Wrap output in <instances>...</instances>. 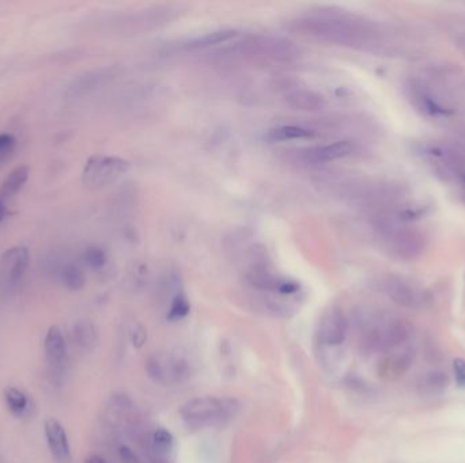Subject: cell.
Here are the masks:
<instances>
[{
  "label": "cell",
  "instance_id": "3957f363",
  "mask_svg": "<svg viewBox=\"0 0 465 463\" xmlns=\"http://www.w3.org/2000/svg\"><path fill=\"white\" fill-rule=\"evenodd\" d=\"M234 53L242 58H257L287 64L299 56V49L289 39L275 36H251L232 45Z\"/></svg>",
  "mask_w": 465,
  "mask_h": 463
},
{
  "label": "cell",
  "instance_id": "7402d4cb",
  "mask_svg": "<svg viewBox=\"0 0 465 463\" xmlns=\"http://www.w3.org/2000/svg\"><path fill=\"white\" fill-rule=\"evenodd\" d=\"M453 374L457 386L465 388V360L464 359H454L453 360Z\"/></svg>",
  "mask_w": 465,
  "mask_h": 463
},
{
  "label": "cell",
  "instance_id": "ffe728a7",
  "mask_svg": "<svg viewBox=\"0 0 465 463\" xmlns=\"http://www.w3.org/2000/svg\"><path fill=\"white\" fill-rule=\"evenodd\" d=\"M83 257H85L86 264L90 268H93V269L102 268L105 265V262H106L105 253L101 250V249H98V248H90V249H87V250L85 251V255Z\"/></svg>",
  "mask_w": 465,
  "mask_h": 463
},
{
  "label": "cell",
  "instance_id": "52a82bcc",
  "mask_svg": "<svg viewBox=\"0 0 465 463\" xmlns=\"http://www.w3.org/2000/svg\"><path fill=\"white\" fill-rule=\"evenodd\" d=\"M347 324L340 310L330 309L323 314L316 330V343L321 348L337 347L345 343Z\"/></svg>",
  "mask_w": 465,
  "mask_h": 463
},
{
  "label": "cell",
  "instance_id": "6da1fadb",
  "mask_svg": "<svg viewBox=\"0 0 465 463\" xmlns=\"http://www.w3.org/2000/svg\"><path fill=\"white\" fill-rule=\"evenodd\" d=\"M292 23L302 34L339 45H361L368 37V32L356 20L332 11L313 13Z\"/></svg>",
  "mask_w": 465,
  "mask_h": 463
},
{
  "label": "cell",
  "instance_id": "d6986e66",
  "mask_svg": "<svg viewBox=\"0 0 465 463\" xmlns=\"http://www.w3.org/2000/svg\"><path fill=\"white\" fill-rule=\"evenodd\" d=\"M190 311H191V305H190L188 298L185 296V293L178 292L170 303V307H169L166 317L170 322H177V321L184 319L190 314Z\"/></svg>",
  "mask_w": 465,
  "mask_h": 463
},
{
  "label": "cell",
  "instance_id": "ba28073f",
  "mask_svg": "<svg viewBox=\"0 0 465 463\" xmlns=\"http://www.w3.org/2000/svg\"><path fill=\"white\" fill-rule=\"evenodd\" d=\"M44 349L51 372L60 376L67 364V344L63 331L58 326L48 329L44 340Z\"/></svg>",
  "mask_w": 465,
  "mask_h": 463
},
{
  "label": "cell",
  "instance_id": "9a60e30c",
  "mask_svg": "<svg viewBox=\"0 0 465 463\" xmlns=\"http://www.w3.org/2000/svg\"><path fill=\"white\" fill-rule=\"evenodd\" d=\"M74 340L82 350H92L97 344V328L90 321H79L74 326Z\"/></svg>",
  "mask_w": 465,
  "mask_h": 463
},
{
  "label": "cell",
  "instance_id": "7c38bea8",
  "mask_svg": "<svg viewBox=\"0 0 465 463\" xmlns=\"http://www.w3.org/2000/svg\"><path fill=\"white\" fill-rule=\"evenodd\" d=\"M150 454L155 462L168 463L175 451V438L166 428H155L149 440Z\"/></svg>",
  "mask_w": 465,
  "mask_h": 463
},
{
  "label": "cell",
  "instance_id": "603a6c76",
  "mask_svg": "<svg viewBox=\"0 0 465 463\" xmlns=\"http://www.w3.org/2000/svg\"><path fill=\"white\" fill-rule=\"evenodd\" d=\"M131 338H132V344L136 348L143 347V344L147 340V331H146V329L143 328L142 325L136 324L134 329H132V331H131Z\"/></svg>",
  "mask_w": 465,
  "mask_h": 463
},
{
  "label": "cell",
  "instance_id": "484cf974",
  "mask_svg": "<svg viewBox=\"0 0 465 463\" xmlns=\"http://www.w3.org/2000/svg\"><path fill=\"white\" fill-rule=\"evenodd\" d=\"M6 215H7V208H6L4 203H3V200L0 198V222L4 219Z\"/></svg>",
  "mask_w": 465,
  "mask_h": 463
},
{
  "label": "cell",
  "instance_id": "7a4b0ae2",
  "mask_svg": "<svg viewBox=\"0 0 465 463\" xmlns=\"http://www.w3.org/2000/svg\"><path fill=\"white\" fill-rule=\"evenodd\" d=\"M241 405L232 397H197L187 401L180 409V416L191 429L223 426L240 413Z\"/></svg>",
  "mask_w": 465,
  "mask_h": 463
},
{
  "label": "cell",
  "instance_id": "9c48e42d",
  "mask_svg": "<svg viewBox=\"0 0 465 463\" xmlns=\"http://www.w3.org/2000/svg\"><path fill=\"white\" fill-rule=\"evenodd\" d=\"M44 433L51 455L58 463L71 461V447L64 426L56 419H48L44 424Z\"/></svg>",
  "mask_w": 465,
  "mask_h": 463
},
{
  "label": "cell",
  "instance_id": "8fae6325",
  "mask_svg": "<svg viewBox=\"0 0 465 463\" xmlns=\"http://www.w3.org/2000/svg\"><path fill=\"white\" fill-rule=\"evenodd\" d=\"M283 98L286 103L295 110L304 112H317L326 106V99L316 91L299 87V86H289L285 87Z\"/></svg>",
  "mask_w": 465,
  "mask_h": 463
},
{
  "label": "cell",
  "instance_id": "30bf717a",
  "mask_svg": "<svg viewBox=\"0 0 465 463\" xmlns=\"http://www.w3.org/2000/svg\"><path fill=\"white\" fill-rule=\"evenodd\" d=\"M354 153V146L347 141H336L332 144H326V146H316L305 148L299 151V158L305 163H327V162H333L342 158H346Z\"/></svg>",
  "mask_w": 465,
  "mask_h": 463
},
{
  "label": "cell",
  "instance_id": "2e32d148",
  "mask_svg": "<svg viewBox=\"0 0 465 463\" xmlns=\"http://www.w3.org/2000/svg\"><path fill=\"white\" fill-rule=\"evenodd\" d=\"M4 402L10 413L16 417H23L30 405L27 395L17 387L4 388Z\"/></svg>",
  "mask_w": 465,
  "mask_h": 463
},
{
  "label": "cell",
  "instance_id": "4fadbf2b",
  "mask_svg": "<svg viewBox=\"0 0 465 463\" xmlns=\"http://www.w3.org/2000/svg\"><path fill=\"white\" fill-rule=\"evenodd\" d=\"M235 36H237V32L232 30V29L213 30V32L206 33L203 36L188 39L184 44V46L187 49H191V51H194V49H207V48H211V46H215V45H219V44L229 42Z\"/></svg>",
  "mask_w": 465,
  "mask_h": 463
},
{
  "label": "cell",
  "instance_id": "cb8c5ba5",
  "mask_svg": "<svg viewBox=\"0 0 465 463\" xmlns=\"http://www.w3.org/2000/svg\"><path fill=\"white\" fill-rule=\"evenodd\" d=\"M118 454H120V458H121L123 463H142L137 459L135 452L128 447H121Z\"/></svg>",
  "mask_w": 465,
  "mask_h": 463
},
{
  "label": "cell",
  "instance_id": "ac0fdd59",
  "mask_svg": "<svg viewBox=\"0 0 465 463\" xmlns=\"http://www.w3.org/2000/svg\"><path fill=\"white\" fill-rule=\"evenodd\" d=\"M61 281L63 284L71 291H79L82 290L85 287V283H86V279H85V274L83 272L78 268L77 265H66L63 269H61Z\"/></svg>",
  "mask_w": 465,
  "mask_h": 463
},
{
  "label": "cell",
  "instance_id": "d4e9b609",
  "mask_svg": "<svg viewBox=\"0 0 465 463\" xmlns=\"http://www.w3.org/2000/svg\"><path fill=\"white\" fill-rule=\"evenodd\" d=\"M85 463H106L101 457H98V455H93V457H89L86 461H85Z\"/></svg>",
  "mask_w": 465,
  "mask_h": 463
},
{
  "label": "cell",
  "instance_id": "44dd1931",
  "mask_svg": "<svg viewBox=\"0 0 465 463\" xmlns=\"http://www.w3.org/2000/svg\"><path fill=\"white\" fill-rule=\"evenodd\" d=\"M17 144V139L10 134L0 135V163L4 162L11 153L14 151Z\"/></svg>",
  "mask_w": 465,
  "mask_h": 463
},
{
  "label": "cell",
  "instance_id": "8992f818",
  "mask_svg": "<svg viewBox=\"0 0 465 463\" xmlns=\"http://www.w3.org/2000/svg\"><path fill=\"white\" fill-rule=\"evenodd\" d=\"M29 265V250L25 246H13L0 258V290L4 296H13L20 288Z\"/></svg>",
  "mask_w": 465,
  "mask_h": 463
},
{
  "label": "cell",
  "instance_id": "e0dca14e",
  "mask_svg": "<svg viewBox=\"0 0 465 463\" xmlns=\"http://www.w3.org/2000/svg\"><path fill=\"white\" fill-rule=\"evenodd\" d=\"M313 137V131L302 128V127H297V125H283V127H278L273 128L268 135L267 139L270 141H287V140H305V139H310Z\"/></svg>",
  "mask_w": 465,
  "mask_h": 463
},
{
  "label": "cell",
  "instance_id": "5bb4252c",
  "mask_svg": "<svg viewBox=\"0 0 465 463\" xmlns=\"http://www.w3.org/2000/svg\"><path fill=\"white\" fill-rule=\"evenodd\" d=\"M29 174H30V169L25 165H20L16 169H13L1 185L0 198L1 200L8 198V197H13L14 194H18L23 188V185L27 182Z\"/></svg>",
  "mask_w": 465,
  "mask_h": 463
},
{
  "label": "cell",
  "instance_id": "5b68a950",
  "mask_svg": "<svg viewBox=\"0 0 465 463\" xmlns=\"http://www.w3.org/2000/svg\"><path fill=\"white\" fill-rule=\"evenodd\" d=\"M149 378L162 386L177 385L190 378L191 369L187 360L172 353H154L146 362Z\"/></svg>",
  "mask_w": 465,
  "mask_h": 463
},
{
  "label": "cell",
  "instance_id": "277c9868",
  "mask_svg": "<svg viewBox=\"0 0 465 463\" xmlns=\"http://www.w3.org/2000/svg\"><path fill=\"white\" fill-rule=\"evenodd\" d=\"M130 163L117 156L94 155L89 158L82 172V182L89 189L105 188L127 173Z\"/></svg>",
  "mask_w": 465,
  "mask_h": 463
}]
</instances>
